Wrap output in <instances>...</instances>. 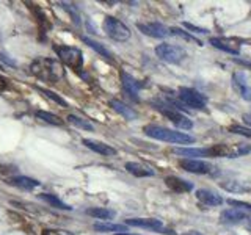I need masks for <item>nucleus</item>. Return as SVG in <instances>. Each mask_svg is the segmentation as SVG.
Returning a JSON list of instances; mask_svg holds the SVG:
<instances>
[{
  "instance_id": "1",
  "label": "nucleus",
  "mask_w": 251,
  "mask_h": 235,
  "mask_svg": "<svg viewBox=\"0 0 251 235\" xmlns=\"http://www.w3.org/2000/svg\"><path fill=\"white\" fill-rule=\"evenodd\" d=\"M30 74L47 83H58L66 75L60 61L47 57H39L31 61Z\"/></svg>"
},
{
  "instance_id": "2",
  "label": "nucleus",
  "mask_w": 251,
  "mask_h": 235,
  "mask_svg": "<svg viewBox=\"0 0 251 235\" xmlns=\"http://www.w3.org/2000/svg\"><path fill=\"white\" fill-rule=\"evenodd\" d=\"M143 132L148 137H151L154 140H159V141H165V143H173V144H192V143H195V138L192 135H188V133L176 132V130H171L167 127H162V125H154V124L145 125Z\"/></svg>"
},
{
  "instance_id": "3",
  "label": "nucleus",
  "mask_w": 251,
  "mask_h": 235,
  "mask_svg": "<svg viewBox=\"0 0 251 235\" xmlns=\"http://www.w3.org/2000/svg\"><path fill=\"white\" fill-rule=\"evenodd\" d=\"M152 105L159 110L163 116H167L176 127L182 129V130H190L193 127L192 119H188L184 113H180V110H177L175 105H171L168 100H154Z\"/></svg>"
},
{
  "instance_id": "4",
  "label": "nucleus",
  "mask_w": 251,
  "mask_h": 235,
  "mask_svg": "<svg viewBox=\"0 0 251 235\" xmlns=\"http://www.w3.org/2000/svg\"><path fill=\"white\" fill-rule=\"evenodd\" d=\"M53 50L57 53V57L65 63L69 69H73L74 72H80L83 68V53L78 47L53 44Z\"/></svg>"
},
{
  "instance_id": "5",
  "label": "nucleus",
  "mask_w": 251,
  "mask_h": 235,
  "mask_svg": "<svg viewBox=\"0 0 251 235\" xmlns=\"http://www.w3.org/2000/svg\"><path fill=\"white\" fill-rule=\"evenodd\" d=\"M104 30L108 38H112L113 41L118 43H126L130 38L129 27L123 24L120 19L113 18V16H107L104 19Z\"/></svg>"
},
{
  "instance_id": "6",
  "label": "nucleus",
  "mask_w": 251,
  "mask_h": 235,
  "mask_svg": "<svg viewBox=\"0 0 251 235\" xmlns=\"http://www.w3.org/2000/svg\"><path fill=\"white\" fill-rule=\"evenodd\" d=\"M251 152V146L245 144H214L209 147L210 157H227V159H235V157L245 155Z\"/></svg>"
},
{
  "instance_id": "7",
  "label": "nucleus",
  "mask_w": 251,
  "mask_h": 235,
  "mask_svg": "<svg viewBox=\"0 0 251 235\" xmlns=\"http://www.w3.org/2000/svg\"><path fill=\"white\" fill-rule=\"evenodd\" d=\"M177 97L180 99L184 105L190 107V108H196V110H204L207 105V97L201 94L200 91L192 90V88H180Z\"/></svg>"
},
{
  "instance_id": "8",
  "label": "nucleus",
  "mask_w": 251,
  "mask_h": 235,
  "mask_svg": "<svg viewBox=\"0 0 251 235\" xmlns=\"http://www.w3.org/2000/svg\"><path fill=\"white\" fill-rule=\"evenodd\" d=\"M155 55L160 60L177 65L185 58V50L179 46H171V44H159L155 47Z\"/></svg>"
},
{
  "instance_id": "9",
  "label": "nucleus",
  "mask_w": 251,
  "mask_h": 235,
  "mask_svg": "<svg viewBox=\"0 0 251 235\" xmlns=\"http://www.w3.org/2000/svg\"><path fill=\"white\" fill-rule=\"evenodd\" d=\"M126 226H133V227H143V229H151L160 234H167V235H176L173 231H168L163 227V223L160 219L155 218H132L126 221Z\"/></svg>"
},
{
  "instance_id": "10",
  "label": "nucleus",
  "mask_w": 251,
  "mask_h": 235,
  "mask_svg": "<svg viewBox=\"0 0 251 235\" xmlns=\"http://www.w3.org/2000/svg\"><path fill=\"white\" fill-rule=\"evenodd\" d=\"M232 86L245 100H251V78L243 70H237L232 75Z\"/></svg>"
},
{
  "instance_id": "11",
  "label": "nucleus",
  "mask_w": 251,
  "mask_h": 235,
  "mask_svg": "<svg viewBox=\"0 0 251 235\" xmlns=\"http://www.w3.org/2000/svg\"><path fill=\"white\" fill-rule=\"evenodd\" d=\"M180 168H184L187 172H193V174H210L214 171V166L209 162L204 160H198V159H185L179 162Z\"/></svg>"
},
{
  "instance_id": "12",
  "label": "nucleus",
  "mask_w": 251,
  "mask_h": 235,
  "mask_svg": "<svg viewBox=\"0 0 251 235\" xmlns=\"http://www.w3.org/2000/svg\"><path fill=\"white\" fill-rule=\"evenodd\" d=\"M138 30L141 33H145L151 38H167L170 35V28H167L165 25L159 22H148V24H137Z\"/></svg>"
},
{
  "instance_id": "13",
  "label": "nucleus",
  "mask_w": 251,
  "mask_h": 235,
  "mask_svg": "<svg viewBox=\"0 0 251 235\" xmlns=\"http://www.w3.org/2000/svg\"><path fill=\"white\" fill-rule=\"evenodd\" d=\"M209 43L217 47L220 50H225L231 55H239L240 53V44L237 39H232V38H210Z\"/></svg>"
},
{
  "instance_id": "14",
  "label": "nucleus",
  "mask_w": 251,
  "mask_h": 235,
  "mask_svg": "<svg viewBox=\"0 0 251 235\" xmlns=\"http://www.w3.org/2000/svg\"><path fill=\"white\" fill-rule=\"evenodd\" d=\"M196 199H198L202 206H207V207H217V206H222L223 204V198L220 194L210 191V190H204V188H201V190H196L195 193Z\"/></svg>"
},
{
  "instance_id": "15",
  "label": "nucleus",
  "mask_w": 251,
  "mask_h": 235,
  "mask_svg": "<svg viewBox=\"0 0 251 235\" xmlns=\"http://www.w3.org/2000/svg\"><path fill=\"white\" fill-rule=\"evenodd\" d=\"M121 83H123L124 91L127 93L130 97L138 100V91L141 90V86L143 85H141L138 80H135L130 74L126 72V70H121Z\"/></svg>"
},
{
  "instance_id": "16",
  "label": "nucleus",
  "mask_w": 251,
  "mask_h": 235,
  "mask_svg": "<svg viewBox=\"0 0 251 235\" xmlns=\"http://www.w3.org/2000/svg\"><path fill=\"white\" fill-rule=\"evenodd\" d=\"M165 184H167L168 188H171L173 191L176 193H188L193 190V184L188 182V180H184L180 177H176V176H170L165 179Z\"/></svg>"
},
{
  "instance_id": "17",
  "label": "nucleus",
  "mask_w": 251,
  "mask_h": 235,
  "mask_svg": "<svg viewBox=\"0 0 251 235\" xmlns=\"http://www.w3.org/2000/svg\"><path fill=\"white\" fill-rule=\"evenodd\" d=\"M83 144L91 149V151L98 152L100 155H105V157H112V155H116V149L108 146L105 143H102V141H96V140H90V138H85L83 140Z\"/></svg>"
},
{
  "instance_id": "18",
  "label": "nucleus",
  "mask_w": 251,
  "mask_h": 235,
  "mask_svg": "<svg viewBox=\"0 0 251 235\" xmlns=\"http://www.w3.org/2000/svg\"><path fill=\"white\" fill-rule=\"evenodd\" d=\"M250 215L247 213V212H243L242 209H235V207H231L225 210L222 216H220V219H222L223 223H240L243 221V219H248Z\"/></svg>"
},
{
  "instance_id": "19",
  "label": "nucleus",
  "mask_w": 251,
  "mask_h": 235,
  "mask_svg": "<svg viewBox=\"0 0 251 235\" xmlns=\"http://www.w3.org/2000/svg\"><path fill=\"white\" fill-rule=\"evenodd\" d=\"M173 152L180 155V157H190L192 160H195V157H210L209 155V147H175Z\"/></svg>"
},
{
  "instance_id": "20",
  "label": "nucleus",
  "mask_w": 251,
  "mask_h": 235,
  "mask_svg": "<svg viewBox=\"0 0 251 235\" xmlns=\"http://www.w3.org/2000/svg\"><path fill=\"white\" fill-rule=\"evenodd\" d=\"M126 169H127L130 174H133L135 177H151L154 176V171L146 166V164H141L137 162H129L126 163Z\"/></svg>"
},
{
  "instance_id": "21",
  "label": "nucleus",
  "mask_w": 251,
  "mask_h": 235,
  "mask_svg": "<svg viewBox=\"0 0 251 235\" xmlns=\"http://www.w3.org/2000/svg\"><path fill=\"white\" fill-rule=\"evenodd\" d=\"M110 105H112V108L115 110V112H118L121 116H124L126 119H129V121H133V119H137V112L133 108H130V107H127L126 104H123L121 100H116V99H113V100H110Z\"/></svg>"
},
{
  "instance_id": "22",
  "label": "nucleus",
  "mask_w": 251,
  "mask_h": 235,
  "mask_svg": "<svg viewBox=\"0 0 251 235\" xmlns=\"http://www.w3.org/2000/svg\"><path fill=\"white\" fill-rule=\"evenodd\" d=\"M10 184L16 185L19 188H24V190H33V188L39 187V182L36 179H31V177H25V176H16L10 179Z\"/></svg>"
},
{
  "instance_id": "23",
  "label": "nucleus",
  "mask_w": 251,
  "mask_h": 235,
  "mask_svg": "<svg viewBox=\"0 0 251 235\" xmlns=\"http://www.w3.org/2000/svg\"><path fill=\"white\" fill-rule=\"evenodd\" d=\"M220 187L225 188L227 191H232V193H243V191L251 190V187L248 184L239 182V180H222V182H220Z\"/></svg>"
},
{
  "instance_id": "24",
  "label": "nucleus",
  "mask_w": 251,
  "mask_h": 235,
  "mask_svg": "<svg viewBox=\"0 0 251 235\" xmlns=\"http://www.w3.org/2000/svg\"><path fill=\"white\" fill-rule=\"evenodd\" d=\"M82 41L88 44V46L91 47V49H94V50H96L99 55H102V57H104V58H107V60H110V61L113 60V57H112V53H110V50H108V49H105V47L102 46L100 43L94 41V39H91V38H88V36H82Z\"/></svg>"
},
{
  "instance_id": "25",
  "label": "nucleus",
  "mask_w": 251,
  "mask_h": 235,
  "mask_svg": "<svg viewBox=\"0 0 251 235\" xmlns=\"http://www.w3.org/2000/svg\"><path fill=\"white\" fill-rule=\"evenodd\" d=\"M39 199H43V201H46L49 206H52V207H57V209H60V210H73V207L71 206H68V204H65L63 201H60L57 196H53V194H49V193H41L39 194Z\"/></svg>"
},
{
  "instance_id": "26",
  "label": "nucleus",
  "mask_w": 251,
  "mask_h": 235,
  "mask_svg": "<svg viewBox=\"0 0 251 235\" xmlns=\"http://www.w3.org/2000/svg\"><path fill=\"white\" fill-rule=\"evenodd\" d=\"M94 231H100V232H126L127 231V226L126 224H112V223H96L93 226Z\"/></svg>"
},
{
  "instance_id": "27",
  "label": "nucleus",
  "mask_w": 251,
  "mask_h": 235,
  "mask_svg": "<svg viewBox=\"0 0 251 235\" xmlns=\"http://www.w3.org/2000/svg\"><path fill=\"white\" fill-rule=\"evenodd\" d=\"M35 116L38 118V119H41L47 124H52V125H63L65 124V121H63L60 116L52 115L49 112H41V110H38V112H35Z\"/></svg>"
},
{
  "instance_id": "28",
  "label": "nucleus",
  "mask_w": 251,
  "mask_h": 235,
  "mask_svg": "<svg viewBox=\"0 0 251 235\" xmlns=\"http://www.w3.org/2000/svg\"><path fill=\"white\" fill-rule=\"evenodd\" d=\"M86 215H90L93 218H98V219H112L115 216V212L113 210H108V209L94 207V209H88V210H86Z\"/></svg>"
},
{
  "instance_id": "29",
  "label": "nucleus",
  "mask_w": 251,
  "mask_h": 235,
  "mask_svg": "<svg viewBox=\"0 0 251 235\" xmlns=\"http://www.w3.org/2000/svg\"><path fill=\"white\" fill-rule=\"evenodd\" d=\"M68 122H71L73 125H75V127L78 129H83V130H94V125L91 122H88L86 119H83V118H78L75 115H69L68 118Z\"/></svg>"
},
{
  "instance_id": "30",
  "label": "nucleus",
  "mask_w": 251,
  "mask_h": 235,
  "mask_svg": "<svg viewBox=\"0 0 251 235\" xmlns=\"http://www.w3.org/2000/svg\"><path fill=\"white\" fill-rule=\"evenodd\" d=\"M170 35H175V36H177L180 39H184V41H187V43H195V44H198V46H202V43L200 41V39H196L195 36H190V35L187 33V31L180 30V28H176V27L170 28Z\"/></svg>"
},
{
  "instance_id": "31",
  "label": "nucleus",
  "mask_w": 251,
  "mask_h": 235,
  "mask_svg": "<svg viewBox=\"0 0 251 235\" xmlns=\"http://www.w3.org/2000/svg\"><path fill=\"white\" fill-rule=\"evenodd\" d=\"M39 93H43L46 97H49L50 100H53V102H57V104H60L61 107H68V102L66 100H63L60 96H57V94H53L52 91H49V90H46V88H36Z\"/></svg>"
},
{
  "instance_id": "32",
  "label": "nucleus",
  "mask_w": 251,
  "mask_h": 235,
  "mask_svg": "<svg viewBox=\"0 0 251 235\" xmlns=\"http://www.w3.org/2000/svg\"><path fill=\"white\" fill-rule=\"evenodd\" d=\"M227 204H229L231 207H235V209H242L243 212H247V213L251 216V204L242 202V201H234V199H227Z\"/></svg>"
},
{
  "instance_id": "33",
  "label": "nucleus",
  "mask_w": 251,
  "mask_h": 235,
  "mask_svg": "<svg viewBox=\"0 0 251 235\" xmlns=\"http://www.w3.org/2000/svg\"><path fill=\"white\" fill-rule=\"evenodd\" d=\"M227 130L232 132V133H237V135L251 138V129H248V127H242V125H231V127L227 129Z\"/></svg>"
},
{
  "instance_id": "34",
  "label": "nucleus",
  "mask_w": 251,
  "mask_h": 235,
  "mask_svg": "<svg viewBox=\"0 0 251 235\" xmlns=\"http://www.w3.org/2000/svg\"><path fill=\"white\" fill-rule=\"evenodd\" d=\"M41 235H74V234L65 229H44Z\"/></svg>"
},
{
  "instance_id": "35",
  "label": "nucleus",
  "mask_w": 251,
  "mask_h": 235,
  "mask_svg": "<svg viewBox=\"0 0 251 235\" xmlns=\"http://www.w3.org/2000/svg\"><path fill=\"white\" fill-rule=\"evenodd\" d=\"M61 5H63V8H65V10H68V11H69V14H71V16H73L75 24L80 22V18H78V14L75 13V8H74L73 5H71V3H61Z\"/></svg>"
},
{
  "instance_id": "36",
  "label": "nucleus",
  "mask_w": 251,
  "mask_h": 235,
  "mask_svg": "<svg viewBox=\"0 0 251 235\" xmlns=\"http://www.w3.org/2000/svg\"><path fill=\"white\" fill-rule=\"evenodd\" d=\"M184 27H187L188 30H193V31H196V33H207V30L206 28H200V27H196V25H192V24H188V22H185L184 24Z\"/></svg>"
},
{
  "instance_id": "37",
  "label": "nucleus",
  "mask_w": 251,
  "mask_h": 235,
  "mask_svg": "<svg viewBox=\"0 0 251 235\" xmlns=\"http://www.w3.org/2000/svg\"><path fill=\"white\" fill-rule=\"evenodd\" d=\"M6 88H8V80L3 75H0V91H5Z\"/></svg>"
},
{
  "instance_id": "38",
  "label": "nucleus",
  "mask_w": 251,
  "mask_h": 235,
  "mask_svg": "<svg viewBox=\"0 0 251 235\" xmlns=\"http://www.w3.org/2000/svg\"><path fill=\"white\" fill-rule=\"evenodd\" d=\"M185 235H202V234L198 232V231H190V232H187Z\"/></svg>"
},
{
  "instance_id": "39",
  "label": "nucleus",
  "mask_w": 251,
  "mask_h": 235,
  "mask_svg": "<svg viewBox=\"0 0 251 235\" xmlns=\"http://www.w3.org/2000/svg\"><path fill=\"white\" fill-rule=\"evenodd\" d=\"M115 235H135V234H127V232H120V234H115Z\"/></svg>"
},
{
  "instance_id": "40",
  "label": "nucleus",
  "mask_w": 251,
  "mask_h": 235,
  "mask_svg": "<svg viewBox=\"0 0 251 235\" xmlns=\"http://www.w3.org/2000/svg\"><path fill=\"white\" fill-rule=\"evenodd\" d=\"M250 231H251V223H250Z\"/></svg>"
}]
</instances>
